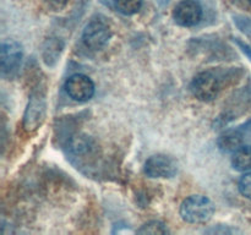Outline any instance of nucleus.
Masks as SVG:
<instances>
[{"label": "nucleus", "instance_id": "1", "mask_svg": "<svg viewBox=\"0 0 251 235\" xmlns=\"http://www.w3.org/2000/svg\"><path fill=\"white\" fill-rule=\"evenodd\" d=\"M215 213L212 201L202 195H193L183 201L180 206V215L186 223L202 224L208 222Z\"/></svg>", "mask_w": 251, "mask_h": 235}, {"label": "nucleus", "instance_id": "2", "mask_svg": "<svg viewBox=\"0 0 251 235\" xmlns=\"http://www.w3.org/2000/svg\"><path fill=\"white\" fill-rule=\"evenodd\" d=\"M112 37V29L107 20L102 16L93 17L87 24L82 33V42L86 48L91 50L102 49Z\"/></svg>", "mask_w": 251, "mask_h": 235}, {"label": "nucleus", "instance_id": "3", "mask_svg": "<svg viewBox=\"0 0 251 235\" xmlns=\"http://www.w3.org/2000/svg\"><path fill=\"white\" fill-rule=\"evenodd\" d=\"M220 91V78L212 71H202L198 73L191 82V92L202 102H211L217 98Z\"/></svg>", "mask_w": 251, "mask_h": 235}, {"label": "nucleus", "instance_id": "4", "mask_svg": "<svg viewBox=\"0 0 251 235\" xmlns=\"http://www.w3.org/2000/svg\"><path fill=\"white\" fill-rule=\"evenodd\" d=\"M65 91L76 102H87L95 94V83L83 73H75L65 82Z\"/></svg>", "mask_w": 251, "mask_h": 235}, {"label": "nucleus", "instance_id": "5", "mask_svg": "<svg viewBox=\"0 0 251 235\" xmlns=\"http://www.w3.org/2000/svg\"><path fill=\"white\" fill-rule=\"evenodd\" d=\"M176 170V162L166 154H154L145 163V173L150 178H172Z\"/></svg>", "mask_w": 251, "mask_h": 235}, {"label": "nucleus", "instance_id": "6", "mask_svg": "<svg viewBox=\"0 0 251 235\" xmlns=\"http://www.w3.org/2000/svg\"><path fill=\"white\" fill-rule=\"evenodd\" d=\"M173 19L179 26L194 27L202 19V7L195 0H183L174 7Z\"/></svg>", "mask_w": 251, "mask_h": 235}, {"label": "nucleus", "instance_id": "7", "mask_svg": "<svg viewBox=\"0 0 251 235\" xmlns=\"http://www.w3.org/2000/svg\"><path fill=\"white\" fill-rule=\"evenodd\" d=\"M22 49L17 42L4 41L1 44V73L11 76L21 65Z\"/></svg>", "mask_w": 251, "mask_h": 235}, {"label": "nucleus", "instance_id": "8", "mask_svg": "<svg viewBox=\"0 0 251 235\" xmlns=\"http://www.w3.org/2000/svg\"><path fill=\"white\" fill-rule=\"evenodd\" d=\"M46 113V100L42 95L33 94L29 99L27 105L26 113H25L24 126L27 131H33L41 125L42 120Z\"/></svg>", "mask_w": 251, "mask_h": 235}, {"label": "nucleus", "instance_id": "9", "mask_svg": "<svg viewBox=\"0 0 251 235\" xmlns=\"http://www.w3.org/2000/svg\"><path fill=\"white\" fill-rule=\"evenodd\" d=\"M217 144L225 153H234L243 146V135L237 130H228L218 137Z\"/></svg>", "mask_w": 251, "mask_h": 235}, {"label": "nucleus", "instance_id": "10", "mask_svg": "<svg viewBox=\"0 0 251 235\" xmlns=\"http://www.w3.org/2000/svg\"><path fill=\"white\" fill-rule=\"evenodd\" d=\"M232 165L239 171L251 170V146H242L233 153Z\"/></svg>", "mask_w": 251, "mask_h": 235}, {"label": "nucleus", "instance_id": "11", "mask_svg": "<svg viewBox=\"0 0 251 235\" xmlns=\"http://www.w3.org/2000/svg\"><path fill=\"white\" fill-rule=\"evenodd\" d=\"M142 0H115V7L125 16L134 15L141 9Z\"/></svg>", "mask_w": 251, "mask_h": 235}, {"label": "nucleus", "instance_id": "12", "mask_svg": "<svg viewBox=\"0 0 251 235\" xmlns=\"http://www.w3.org/2000/svg\"><path fill=\"white\" fill-rule=\"evenodd\" d=\"M139 234H167L168 229H167L166 225L163 223L158 222V220H152V222L146 223L145 225H142V228H140L137 230Z\"/></svg>", "mask_w": 251, "mask_h": 235}, {"label": "nucleus", "instance_id": "13", "mask_svg": "<svg viewBox=\"0 0 251 235\" xmlns=\"http://www.w3.org/2000/svg\"><path fill=\"white\" fill-rule=\"evenodd\" d=\"M239 191L243 196L251 200V171L244 174L239 180Z\"/></svg>", "mask_w": 251, "mask_h": 235}, {"label": "nucleus", "instance_id": "14", "mask_svg": "<svg viewBox=\"0 0 251 235\" xmlns=\"http://www.w3.org/2000/svg\"><path fill=\"white\" fill-rule=\"evenodd\" d=\"M46 5L54 11H60L68 5L69 0H44Z\"/></svg>", "mask_w": 251, "mask_h": 235}, {"label": "nucleus", "instance_id": "15", "mask_svg": "<svg viewBox=\"0 0 251 235\" xmlns=\"http://www.w3.org/2000/svg\"><path fill=\"white\" fill-rule=\"evenodd\" d=\"M154 1L158 2V4H161V5H166V4H168L171 0H154Z\"/></svg>", "mask_w": 251, "mask_h": 235}, {"label": "nucleus", "instance_id": "16", "mask_svg": "<svg viewBox=\"0 0 251 235\" xmlns=\"http://www.w3.org/2000/svg\"><path fill=\"white\" fill-rule=\"evenodd\" d=\"M249 2H250V4H251V0H249Z\"/></svg>", "mask_w": 251, "mask_h": 235}]
</instances>
